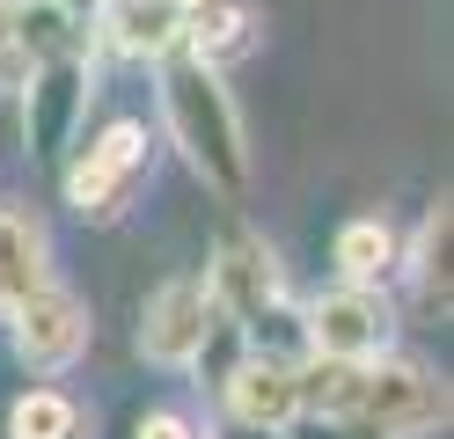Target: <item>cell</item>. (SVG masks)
I'll return each instance as SVG.
<instances>
[{
    "instance_id": "52a82bcc",
    "label": "cell",
    "mask_w": 454,
    "mask_h": 439,
    "mask_svg": "<svg viewBox=\"0 0 454 439\" xmlns=\"http://www.w3.org/2000/svg\"><path fill=\"white\" fill-rule=\"evenodd\" d=\"M198 271H206V286H213V308L227 322H242V330L286 301V263H278V249L257 227H242V220L213 242V256L198 263Z\"/></svg>"
},
{
    "instance_id": "6da1fadb",
    "label": "cell",
    "mask_w": 454,
    "mask_h": 439,
    "mask_svg": "<svg viewBox=\"0 0 454 439\" xmlns=\"http://www.w3.org/2000/svg\"><path fill=\"white\" fill-rule=\"evenodd\" d=\"M154 103H161V132L184 154V169L213 198L242 205L249 184H257V161H249V132H242V110L227 96L220 67H206V59L184 51V44H168L154 59Z\"/></svg>"
},
{
    "instance_id": "7a4b0ae2",
    "label": "cell",
    "mask_w": 454,
    "mask_h": 439,
    "mask_svg": "<svg viewBox=\"0 0 454 439\" xmlns=\"http://www.w3.org/2000/svg\"><path fill=\"white\" fill-rule=\"evenodd\" d=\"M330 425H345V439H425L447 425V380L425 359L381 351V359L359 366L345 418H330Z\"/></svg>"
},
{
    "instance_id": "5bb4252c",
    "label": "cell",
    "mask_w": 454,
    "mask_h": 439,
    "mask_svg": "<svg viewBox=\"0 0 454 439\" xmlns=\"http://www.w3.org/2000/svg\"><path fill=\"white\" fill-rule=\"evenodd\" d=\"M0 432L8 439H89V418H81V403L67 388H22Z\"/></svg>"
},
{
    "instance_id": "8fae6325",
    "label": "cell",
    "mask_w": 454,
    "mask_h": 439,
    "mask_svg": "<svg viewBox=\"0 0 454 439\" xmlns=\"http://www.w3.org/2000/svg\"><path fill=\"white\" fill-rule=\"evenodd\" d=\"M395 263H403V227L388 213H352L330 234V271L345 286H388Z\"/></svg>"
},
{
    "instance_id": "9c48e42d",
    "label": "cell",
    "mask_w": 454,
    "mask_h": 439,
    "mask_svg": "<svg viewBox=\"0 0 454 439\" xmlns=\"http://www.w3.org/2000/svg\"><path fill=\"white\" fill-rule=\"evenodd\" d=\"M220 418L227 425H264V432H286L301 418V359H278V351H257L249 344L235 366H227V380L213 388Z\"/></svg>"
},
{
    "instance_id": "ba28073f",
    "label": "cell",
    "mask_w": 454,
    "mask_h": 439,
    "mask_svg": "<svg viewBox=\"0 0 454 439\" xmlns=\"http://www.w3.org/2000/svg\"><path fill=\"white\" fill-rule=\"evenodd\" d=\"M213 286L206 271H168L161 286H147V301H139V322H132V344L147 366H191L198 344L213 330Z\"/></svg>"
},
{
    "instance_id": "4fadbf2b",
    "label": "cell",
    "mask_w": 454,
    "mask_h": 439,
    "mask_svg": "<svg viewBox=\"0 0 454 439\" xmlns=\"http://www.w3.org/2000/svg\"><path fill=\"white\" fill-rule=\"evenodd\" d=\"M447 234H454V213H447V198H433L418 234H403V263H395L433 308H447Z\"/></svg>"
},
{
    "instance_id": "277c9868",
    "label": "cell",
    "mask_w": 454,
    "mask_h": 439,
    "mask_svg": "<svg viewBox=\"0 0 454 439\" xmlns=\"http://www.w3.org/2000/svg\"><path fill=\"white\" fill-rule=\"evenodd\" d=\"M15 96H22V146H30V161H37V169H59L67 146L89 132V103H96L89 51L74 44V51L30 59V74L15 81Z\"/></svg>"
},
{
    "instance_id": "9a60e30c",
    "label": "cell",
    "mask_w": 454,
    "mask_h": 439,
    "mask_svg": "<svg viewBox=\"0 0 454 439\" xmlns=\"http://www.w3.org/2000/svg\"><path fill=\"white\" fill-rule=\"evenodd\" d=\"M132 439H213V432L198 425L191 410H176V403H154V410H139V418H132Z\"/></svg>"
},
{
    "instance_id": "e0dca14e",
    "label": "cell",
    "mask_w": 454,
    "mask_h": 439,
    "mask_svg": "<svg viewBox=\"0 0 454 439\" xmlns=\"http://www.w3.org/2000/svg\"><path fill=\"white\" fill-rule=\"evenodd\" d=\"M213 439H286V432H264V425H220Z\"/></svg>"
},
{
    "instance_id": "3957f363",
    "label": "cell",
    "mask_w": 454,
    "mask_h": 439,
    "mask_svg": "<svg viewBox=\"0 0 454 439\" xmlns=\"http://www.w3.org/2000/svg\"><path fill=\"white\" fill-rule=\"evenodd\" d=\"M147 169H154V132L139 125V117H110L103 132H81L51 176H59V198L81 220H118L139 198Z\"/></svg>"
},
{
    "instance_id": "8992f818",
    "label": "cell",
    "mask_w": 454,
    "mask_h": 439,
    "mask_svg": "<svg viewBox=\"0 0 454 439\" xmlns=\"http://www.w3.org/2000/svg\"><path fill=\"white\" fill-rule=\"evenodd\" d=\"M301 344L323 351V359H381V351H395V301L381 286L337 278L330 293L301 308Z\"/></svg>"
},
{
    "instance_id": "5b68a950",
    "label": "cell",
    "mask_w": 454,
    "mask_h": 439,
    "mask_svg": "<svg viewBox=\"0 0 454 439\" xmlns=\"http://www.w3.org/2000/svg\"><path fill=\"white\" fill-rule=\"evenodd\" d=\"M0 322H8V344H15L22 373H37V380L81 366V359H89V344H96V315H89V301H81L74 286H59V278L30 286Z\"/></svg>"
},
{
    "instance_id": "30bf717a",
    "label": "cell",
    "mask_w": 454,
    "mask_h": 439,
    "mask_svg": "<svg viewBox=\"0 0 454 439\" xmlns=\"http://www.w3.org/2000/svg\"><path fill=\"white\" fill-rule=\"evenodd\" d=\"M257 0H184V22H176V44L198 51L206 67H235L242 51H257Z\"/></svg>"
},
{
    "instance_id": "2e32d148",
    "label": "cell",
    "mask_w": 454,
    "mask_h": 439,
    "mask_svg": "<svg viewBox=\"0 0 454 439\" xmlns=\"http://www.w3.org/2000/svg\"><path fill=\"white\" fill-rule=\"evenodd\" d=\"M286 439H345V425H330V418H294Z\"/></svg>"
},
{
    "instance_id": "7c38bea8",
    "label": "cell",
    "mask_w": 454,
    "mask_h": 439,
    "mask_svg": "<svg viewBox=\"0 0 454 439\" xmlns=\"http://www.w3.org/2000/svg\"><path fill=\"white\" fill-rule=\"evenodd\" d=\"M51 278V234L30 205H0V315Z\"/></svg>"
}]
</instances>
